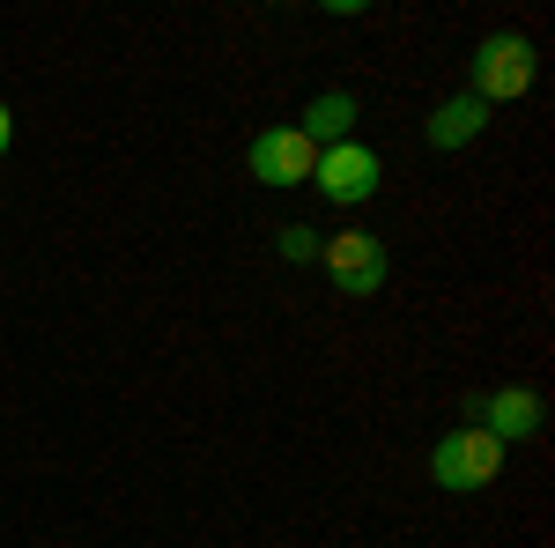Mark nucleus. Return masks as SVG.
I'll return each mask as SVG.
<instances>
[{"mask_svg":"<svg viewBox=\"0 0 555 548\" xmlns=\"http://www.w3.org/2000/svg\"><path fill=\"white\" fill-rule=\"evenodd\" d=\"M489 127V104H481V97H444V104H437V112H429V149H467L474 133Z\"/></svg>","mask_w":555,"mask_h":548,"instance_id":"obj_7","label":"nucleus"},{"mask_svg":"<svg viewBox=\"0 0 555 548\" xmlns=\"http://www.w3.org/2000/svg\"><path fill=\"white\" fill-rule=\"evenodd\" d=\"M319 149H334V141H348V127H356V97L348 89H319L311 104H304V119H297Z\"/></svg>","mask_w":555,"mask_h":548,"instance_id":"obj_8","label":"nucleus"},{"mask_svg":"<svg viewBox=\"0 0 555 548\" xmlns=\"http://www.w3.org/2000/svg\"><path fill=\"white\" fill-rule=\"evenodd\" d=\"M311 186H319L334 208H363V201L385 186V164H378V149H363V141H334V149H319Z\"/></svg>","mask_w":555,"mask_h":548,"instance_id":"obj_3","label":"nucleus"},{"mask_svg":"<svg viewBox=\"0 0 555 548\" xmlns=\"http://www.w3.org/2000/svg\"><path fill=\"white\" fill-rule=\"evenodd\" d=\"M282 259H319V230L289 222V230H282Z\"/></svg>","mask_w":555,"mask_h":548,"instance_id":"obj_9","label":"nucleus"},{"mask_svg":"<svg viewBox=\"0 0 555 548\" xmlns=\"http://www.w3.org/2000/svg\"><path fill=\"white\" fill-rule=\"evenodd\" d=\"M496 474H504V445H496L481 422H467V430H444V437L429 445V482H437V489H452V497L489 489Z\"/></svg>","mask_w":555,"mask_h":548,"instance_id":"obj_1","label":"nucleus"},{"mask_svg":"<svg viewBox=\"0 0 555 548\" xmlns=\"http://www.w3.org/2000/svg\"><path fill=\"white\" fill-rule=\"evenodd\" d=\"M319 267L334 275L341 296H378L392 282V259H385L378 230H334V238H319Z\"/></svg>","mask_w":555,"mask_h":548,"instance_id":"obj_2","label":"nucleus"},{"mask_svg":"<svg viewBox=\"0 0 555 548\" xmlns=\"http://www.w3.org/2000/svg\"><path fill=\"white\" fill-rule=\"evenodd\" d=\"M311 164H319V141L304 127L253 133V178L259 186H311Z\"/></svg>","mask_w":555,"mask_h":548,"instance_id":"obj_5","label":"nucleus"},{"mask_svg":"<svg viewBox=\"0 0 555 548\" xmlns=\"http://www.w3.org/2000/svg\"><path fill=\"white\" fill-rule=\"evenodd\" d=\"M8 133H15V119H8V104H0V156H8Z\"/></svg>","mask_w":555,"mask_h":548,"instance_id":"obj_10","label":"nucleus"},{"mask_svg":"<svg viewBox=\"0 0 555 548\" xmlns=\"http://www.w3.org/2000/svg\"><path fill=\"white\" fill-rule=\"evenodd\" d=\"M533 89V44L512 38V30H496V38L474 44V97L481 104H512Z\"/></svg>","mask_w":555,"mask_h":548,"instance_id":"obj_4","label":"nucleus"},{"mask_svg":"<svg viewBox=\"0 0 555 548\" xmlns=\"http://www.w3.org/2000/svg\"><path fill=\"white\" fill-rule=\"evenodd\" d=\"M481 430L496 437V445H518V437H533L541 430V393H526V385H504V393H489L481 400Z\"/></svg>","mask_w":555,"mask_h":548,"instance_id":"obj_6","label":"nucleus"}]
</instances>
